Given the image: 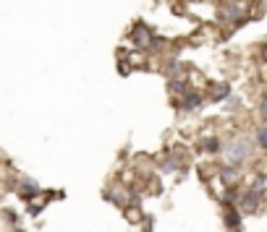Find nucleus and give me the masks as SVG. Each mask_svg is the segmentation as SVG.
Wrapping results in <instances>:
<instances>
[{"mask_svg": "<svg viewBox=\"0 0 267 232\" xmlns=\"http://www.w3.org/2000/svg\"><path fill=\"white\" fill-rule=\"evenodd\" d=\"M149 39H152V34H149V29H147L144 24H137V27H134V32H131V42H134V44H142V47H147Z\"/></svg>", "mask_w": 267, "mask_h": 232, "instance_id": "f03ea898", "label": "nucleus"}, {"mask_svg": "<svg viewBox=\"0 0 267 232\" xmlns=\"http://www.w3.org/2000/svg\"><path fill=\"white\" fill-rule=\"evenodd\" d=\"M202 105V94H196V91H191V94L184 97V110H194Z\"/></svg>", "mask_w": 267, "mask_h": 232, "instance_id": "20e7f679", "label": "nucleus"}, {"mask_svg": "<svg viewBox=\"0 0 267 232\" xmlns=\"http://www.w3.org/2000/svg\"><path fill=\"white\" fill-rule=\"evenodd\" d=\"M249 151H252V146H249L247 138H233V141L226 146V159L236 167V165H241V162L249 157Z\"/></svg>", "mask_w": 267, "mask_h": 232, "instance_id": "f257e3e1", "label": "nucleus"}, {"mask_svg": "<svg viewBox=\"0 0 267 232\" xmlns=\"http://www.w3.org/2000/svg\"><path fill=\"white\" fill-rule=\"evenodd\" d=\"M257 144H259L262 149L267 146V133H264V128H259V131H257Z\"/></svg>", "mask_w": 267, "mask_h": 232, "instance_id": "6e6552de", "label": "nucleus"}, {"mask_svg": "<svg viewBox=\"0 0 267 232\" xmlns=\"http://www.w3.org/2000/svg\"><path fill=\"white\" fill-rule=\"evenodd\" d=\"M226 222H228V227H231V229H238V224H241V214L236 212V209H233L231 203L226 206Z\"/></svg>", "mask_w": 267, "mask_h": 232, "instance_id": "7ed1b4c3", "label": "nucleus"}, {"mask_svg": "<svg viewBox=\"0 0 267 232\" xmlns=\"http://www.w3.org/2000/svg\"><path fill=\"white\" fill-rule=\"evenodd\" d=\"M220 177H222V183H231V180H236V170H233V167L222 170V172H220Z\"/></svg>", "mask_w": 267, "mask_h": 232, "instance_id": "423d86ee", "label": "nucleus"}, {"mask_svg": "<svg viewBox=\"0 0 267 232\" xmlns=\"http://www.w3.org/2000/svg\"><path fill=\"white\" fill-rule=\"evenodd\" d=\"M34 191H39V185H34V183H29V180H27L24 185H21V193H27V196H29V193H34Z\"/></svg>", "mask_w": 267, "mask_h": 232, "instance_id": "0eeeda50", "label": "nucleus"}, {"mask_svg": "<svg viewBox=\"0 0 267 232\" xmlns=\"http://www.w3.org/2000/svg\"><path fill=\"white\" fill-rule=\"evenodd\" d=\"M220 149H222V144L217 141V138H205V141H202V151L215 154V151H220Z\"/></svg>", "mask_w": 267, "mask_h": 232, "instance_id": "39448f33", "label": "nucleus"}]
</instances>
